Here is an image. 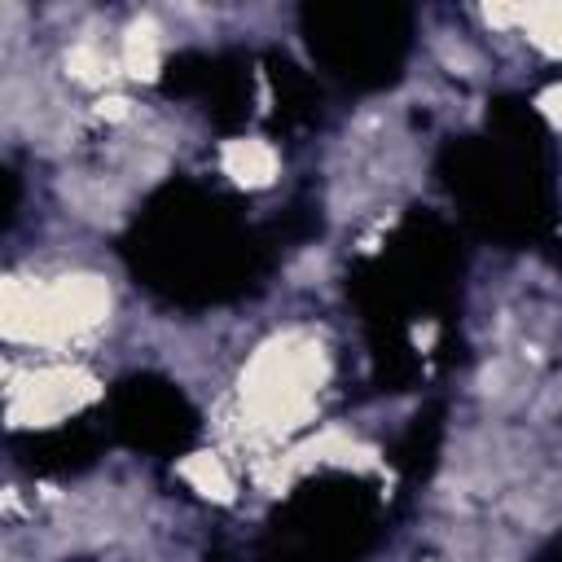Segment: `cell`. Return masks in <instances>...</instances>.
Listing matches in <instances>:
<instances>
[{"instance_id": "6da1fadb", "label": "cell", "mask_w": 562, "mask_h": 562, "mask_svg": "<svg viewBox=\"0 0 562 562\" xmlns=\"http://www.w3.org/2000/svg\"><path fill=\"white\" fill-rule=\"evenodd\" d=\"M224 162H228V176H237L241 184H268L272 171H277L272 154H268L263 145H255V140H237V145H228Z\"/></svg>"}]
</instances>
